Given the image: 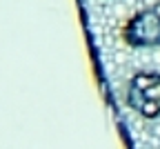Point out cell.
<instances>
[{"label": "cell", "mask_w": 160, "mask_h": 149, "mask_svg": "<svg viewBox=\"0 0 160 149\" xmlns=\"http://www.w3.org/2000/svg\"><path fill=\"white\" fill-rule=\"evenodd\" d=\"M127 105L147 120L160 118V71H138L127 85Z\"/></svg>", "instance_id": "6da1fadb"}, {"label": "cell", "mask_w": 160, "mask_h": 149, "mask_svg": "<svg viewBox=\"0 0 160 149\" xmlns=\"http://www.w3.org/2000/svg\"><path fill=\"white\" fill-rule=\"evenodd\" d=\"M122 38L133 49H160V0L138 9L127 20Z\"/></svg>", "instance_id": "7a4b0ae2"}]
</instances>
